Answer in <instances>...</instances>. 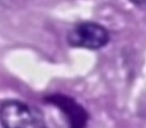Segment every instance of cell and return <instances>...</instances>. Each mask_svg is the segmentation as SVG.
Returning a JSON list of instances; mask_svg holds the SVG:
<instances>
[{
	"mask_svg": "<svg viewBox=\"0 0 146 128\" xmlns=\"http://www.w3.org/2000/svg\"><path fill=\"white\" fill-rule=\"evenodd\" d=\"M46 103L56 107L64 116L70 127L83 128L89 121V113L86 109L72 97L55 93L46 96L44 98Z\"/></svg>",
	"mask_w": 146,
	"mask_h": 128,
	"instance_id": "obj_3",
	"label": "cell"
},
{
	"mask_svg": "<svg viewBox=\"0 0 146 128\" xmlns=\"http://www.w3.org/2000/svg\"><path fill=\"white\" fill-rule=\"evenodd\" d=\"M0 122L8 128H42L43 113L36 107L19 100H8L0 106Z\"/></svg>",
	"mask_w": 146,
	"mask_h": 128,
	"instance_id": "obj_1",
	"label": "cell"
},
{
	"mask_svg": "<svg viewBox=\"0 0 146 128\" xmlns=\"http://www.w3.org/2000/svg\"><path fill=\"white\" fill-rule=\"evenodd\" d=\"M66 40L72 47L99 50L108 44L110 35L108 30L102 24L83 22L75 25L68 32Z\"/></svg>",
	"mask_w": 146,
	"mask_h": 128,
	"instance_id": "obj_2",
	"label": "cell"
},
{
	"mask_svg": "<svg viewBox=\"0 0 146 128\" xmlns=\"http://www.w3.org/2000/svg\"><path fill=\"white\" fill-rule=\"evenodd\" d=\"M130 1H131V3H133L134 5H143V4L145 2V0H130Z\"/></svg>",
	"mask_w": 146,
	"mask_h": 128,
	"instance_id": "obj_4",
	"label": "cell"
}]
</instances>
